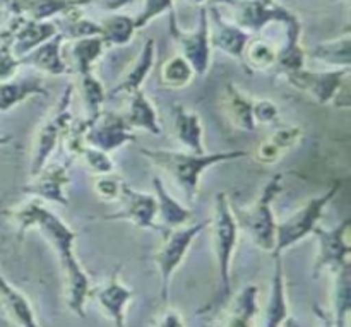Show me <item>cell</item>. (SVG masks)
Listing matches in <instances>:
<instances>
[{
	"instance_id": "1",
	"label": "cell",
	"mask_w": 351,
	"mask_h": 327,
	"mask_svg": "<svg viewBox=\"0 0 351 327\" xmlns=\"http://www.w3.org/2000/svg\"><path fill=\"white\" fill-rule=\"evenodd\" d=\"M5 215L17 226L19 239H23L27 230L34 228L53 247L62 273H64L65 287H67V307L77 317L84 319L86 302L91 293V281L74 254L77 233L64 219L50 211L40 199H33L26 204L9 209L5 211Z\"/></svg>"
},
{
	"instance_id": "2",
	"label": "cell",
	"mask_w": 351,
	"mask_h": 327,
	"mask_svg": "<svg viewBox=\"0 0 351 327\" xmlns=\"http://www.w3.org/2000/svg\"><path fill=\"white\" fill-rule=\"evenodd\" d=\"M141 154L153 161L158 168L167 171L175 184L182 189L189 201L197 197V187L206 170L221 163L242 160L249 156L247 151H219V153H182L168 149H141Z\"/></svg>"
},
{
	"instance_id": "3",
	"label": "cell",
	"mask_w": 351,
	"mask_h": 327,
	"mask_svg": "<svg viewBox=\"0 0 351 327\" xmlns=\"http://www.w3.org/2000/svg\"><path fill=\"white\" fill-rule=\"evenodd\" d=\"M285 187L283 173H276L261 191L259 197L249 208H240V206H232L233 216L242 230L256 247H259L264 252H273L274 240H276V218H274L273 202L280 195Z\"/></svg>"
},
{
	"instance_id": "4",
	"label": "cell",
	"mask_w": 351,
	"mask_h": 327,
	"mask_svg": "<svg viewBox=\"0 0 351 327\" xmlns=\"http://www.w3.org/2000/svg\"><path fill=\"white\" fill-rule=\"evenodd\" d=\"M209 228L213 233L216 263L219 273V298L225 300L232 290V257L239 242V225L233 216L232 204L225 192H219L215 201V216L209 219Z\"/></svg>"
},
{
	"instance_id": "5",
	"label": "cell",
	"mask_w": 351,
	"mask_h": 327,
	"mask_svg": "<svg viewBox=\"0 0 351 327\" xmlns=\"http://www.w3.org/2000/svg\"><path fill=\"white\" fill-rule=\"evenodd\" d=\"M339 191H341V184L336 182V184H332L331 189H328L324 194L307 201L297 213L288 216L285 221L278 223L274 250L271 254H273V256H283L285 250L297 245L298 242H302V240L307 239L308 235H312L315 226L319 225V221H321L322 216H324L326 208H328L329 202L338 195Z\"/></svg>"
},
{
	"instance_id": "6",
	"label": "cell",
	"mask_w": 351,
	"mask_h": 327,
	"mask_svg": "<svg viewBox=\"0 0 351 327\" xmlns=\"http://www.w3.org/2000/svg\"><path fill=\"white\" fill-rule=\"evenodd\" d=\"M209 226V219H204L201 223H189V225L182 226V228L175 230H163L161 237L160 249H158L154 261H156L158 271H160L161 278V300L168 304L170 300V283L173 278L175 271L180 267L184 263L185 256L191 250L192 243L197 239L199 233L204 232Z\"/></svg>"
},
{
	"instance_id": "7",
	"label": "cell",
	"mask_w": 351,
	"mask_h": 327,
	"mask_svg": "<svg viewBox=\"0 0 351 327\" xmlns=\"http://www.w3.org/2000/svg\"><path fill=\"white\" fill-rule=\"evenodd\" d=\"M72 95H74V86L69 84L64 89L60 98H58V101L55 103L48 119L38 129L36 137H34L33 156H31V177L36 175L45 165H48V160L53 154V151L57 149L60 141H64L67 129L71 127L72 120H74L71 113Z\"/></svg>"
},
{
	"instance_id": "8",
	"label": "cell",
	"mask_w": 351,
	"mask_h": 327,
	"mask_svg": "<svg viewBox=\"0 0 351 327\" xmlns=\"http://www.w3.org/2000/svg\"><path fill=\"white\" fill-rule=\"evenodd\" d=\"M170 16V34L177 43L180 55L192 65L195 75H206L211 67V38H209V14L208 7H201L199 10L197 26L194 31L180 29L177 23V16L173 12Z\"/></svg>"
},
{
	"instance_id": "9",
	"label": "cell",
	"mask_w": 351,
	"mask_h": 327,
	"mask_svg": "<svg viewBox=\"0 0 351 327\" xmlns=\"http://www.w3.org/2000/svg\"><path fill=\"white\" fill-rule=\"evenodd\" d=\"M351 221L348 218L343 219L339 225L332 228L315 226L314 233L317 239V257L314 264V278L321 276L324 271H331L332 274L338 273L350 264L351 245L348 240Z\"/></svg>"
},
{
	"instance_id": "10",
	"label": "cell",
	"mask_w": 351,
	"mask_h": 327,
	"mask_svg": "<svg viewBox=\"0 0 351 327\" xmlns=\"http://www.w3.org/2000/svg\"><path fill=\"white\" fill-rule=\"evenodd\" d=\"M86 120V144L105 153L119 149L130 143H136V134L125 122L123 115L101 110L98 117Z\"/></svg>"
},
{
	"instance_id": "11",
	"label": "cell",
	"mask_w": 351,
	"mask_h": 327,
	"mask_svg": "<svg viewBox=\"0 0 351 327\" xmlns=\"http://www.w3.org/2000/svg\"><path fill=\"white\" fill-rule=\"evenodd\" d=\"M350 69H329V71H302L287 75L293 88L307 93L321 105L335 101L343 88L348 84Z\"/></svg>"
},
{
	"instance_id": "12",
	"label": "cell",
	"mask_w": 351,
	"mask_h": 327,
	"mask_svg": "<svg viewBox=\"0 0 351 327\" xmlns=\"http://www.w3.org/2000/svg\"><path fill=\"white\" fill-rule=\"evenodd\" d=\"M228 3L233 9V19L239 27L247 33H259L269 23H288L295 16L285 7L276 5L273 0H215Z\"/></svg>"
},
{
	"instance_id": "13",
	"label": "cell",
	"mask_w": 351,
	"mask_h": 327,
	"mask_svg": "<svg viewBox=\"0 0 351 327\" xmlns=\"http://www.w3.org/2000/svg\"><path fill=\"white\" fill-rule=\"evenodd\" d=\"M122 209L113 215H108L105 219L108 221H130L141 230H154L161 232L158 225V202L154 194H146L130 187L127 182H123L122 194L119 199Z\"/></svg>"
},
{
	"instance_id": "14",
	"label": "cell",
	"mask_w": 351,
	"mask_h": 327,
	"mask_svg": "<svg viewBox=\"0 0 351 327\" xmlns=\"http://www.w3.org/2000/svg\"><path fill=\"white\" fill-rule=\"evenodd\" d=\"M69 184H71L69 165L50 163L45 165L36 175L31 177V182L24 185L23 192L27 195H34L40 201L53 202V204L58 206H69Z\"/></svg>"
},
{
	"instance_id": "15",
	"label": "cell",
	"mask_w": 351,
	"mask_h": 327,
	"mask_svg": "<svg viewBox=\"0 0 351 327\" xmlns=\"http://www.w3.org/2000/svg\"><path fill=\"white\" fill-rule=\"evenodd\" d=\"M209 14V38L211 47L219 48L235 60H242L245 47L250 41V33L243 31L235 23H228L223 19L218 7L208 9Z\"/></svg>"
},
{
	"instance_id": "16",
	"label": "cell",
	"mask_w": 351,
	"mask_h": 327,
	"mask_svg": "<svg viewBox=\"0 0 351 327\" xmlns=\"http://www.w3.org/2000/svg\"><path fill=\"white\" fill-rule=\"evenodd\" d=\"M9 24L14 38L12 50L17 58H23L58 33L53 21H31L23 16H12Z\"/></svg>"
},
{
	"instance_id": "17",
	"label": "cell",
	"mask_w": 351,
	"mask_h": 327,
	"mask_svg": "<svg viewBox=\"0 0 351 327\" xmlns=\"http://www.w3.org/2000/svg\"><path fill=\"white\" fill-rule=\"evenodd\" d=\"M89 298H95L98 302L99 307L106 312L115 327H127L125 308L134 298V291L120 281L119 274L113 273L103 287L91 288Z\"/></svg>"
},
{
	"instance_id": "18",
	"label": "cell",
	"mask_w": 351,
	"mask_h": 327,
	"mask_svg": "<svg viewBox=\"0 0 351 327\" xmlns=\"http://www.w3.org/2000/svg\"><path fill=\"white\" fill-rule=\"evenodd\" d=\"M64 43L65 40L57 33L53 38H50L48 41L41 43L40 47L34 48L33 51L24 55V57L21 58V65L38 69V71L50 75L72 74L71 67H69L67 62L64 60V55H62Z\"/></svg>"
},
{
	"instance_id": "19",
	"label": "cell",
	"mask_w": 351,
	"mask_h": 327,
	"mask_svg": "<svg viewBox=\"0 0 351 327\" xmlns=\"http://www.w3.org/2000/svg\"><path fill=\"white\" fill-rule=\"evenodd\" d=\"M171 115H173V134L178 143L187 147L191 153H206L204 125L199 113L182 105H173Z\"/></svg>"
},
{
	"instance_id": "20",
	"label": "cell",
	"mask_w": 351,
	"mask_h": 327,
	"mask_svg": "<svg viewBox=\"0 0 351 327\" xmlns=\"http://www.w3.org/2000/svg\"><path fill=\"white\" fill-rule=\"evenodd\" d=\"M285 26H287V41H285L283 47L278 48L276 65L274 67L278 69L281 75L287 77L288 74H293V72L305 69L307 55H305L304 47H302V27L297 14L288 23H285Z\"/></svg>"
},
{
	"instance_id": "21",
	"label": "cell",
	"mask_w": 351,
	"mask_h": 327,
	"mask_svg": "<svg viewBox=\"0 0 351 327\" xmlns=\"http://www.w3.org/2000/svg\"><path fill=\"white\" fill-rule=\"evenodd\" d=\"M153 189L154 197H156L158 202V225H160L161 232H163V230L182 228V226L191 223V208H187V206L182 204L180 201H177V199L167 191V187H165V184L161 182V178H153Z\"/></svg>"
},
{
	"instance_id": "22",
	"label": "cell",
	"mask_w": 351,
	"mask_h": 327,
	"mask_svg": "<svg viewBox=\"0 0 351 327\" xmlns=\"http://www.w3.org/2000/svg\"><path fill=\"white\" fill-rule=\"evenodd\" d=\"M221 103L223 110L228 115L233 127H237L239 130H245V132H254L257 129L252 113L254 98H250L247 93H243L239 86H235L233 82H228L225 86Z\"/></svg>"
},
{
	"instance_id": "23",
	"label": "cell",
	"mask_w": 351,
	"mask_h": 327,
	"mask_svg": "<svg viewBox=\"0 0 351 327\" xmlns=\"http://www.w3.org/2000/svg\"><path fill=\"white\" fill-rule=\"evenodd\" d=\"M33 96H48L47 86L38 75L0 82V112H9Z\"/></svg>"
},
{
	"instance_id": "24",
	"label": "cell",
	"mask_w": 351,
	"mask_h": 327,
	"mask_svg": "<svg viewBox=\"0 0 351 327\" xmlns=\"http://www.w3.org/2000/svg\"><path fill=\"white\" fill-rule=\"evenodd\" d=\"M154 62H156V43H154L153 38H149V40L143 45L141 53L137 55V60L134 62V65L129 69V72H127V74L123 75L122 81L110 91V96L132 95L134 91L143 89L144 81H146L147 75L153 71Z\"/></svg>"
},
{
	"instance_id": "25",
	"label": "cell",
	"mask_w": 351,
	"mask_h": 327,
	"mask_svg": "<svg viewBox=\"0 0 351 327\" xmlns=\"http://www.w3.org/2000/svg\"><path fill=\"white\" fill-rule=\"evenodd\" d=\"M283 256H273L274 259V274L271 283V295L267 300L266 314H264L263 327H281L287 321L288 314V298H287V281H285L283 271Z\"/></svg>"
},
{
	"instance_id": "26",
	"label": "cell",
	"mask_w": 351,
	"mask_h": 327,
	"mask_svg": "<svg viewBox=\"0 0 351 327\" xmlns=\"http://www.w3.org/2000/svg\"><path fill=\"white\" fill-rule=\"evenodd\" d=\"M0 304L7 317L17 327H40L29 300L0 273Z\"/></svg>"
},
{
	"instance_id": "27",
	"label": "cell",
	"mask_w": 351,
	"mask_h": 327,
	"mask_svg": "<svg viewBox=\"0 0 351 327\" xmlns=\"http://www.w3.org/2000/svg\"><path fill=\"white\" fill-rule=\"evenodd\" d=\"M91 3V0H17L16 14L31 21H50L55 16L77 10Z\"/></svg>"
},
{
	"instance_id": "28",
	"label": "cell",
	"mask_w": 351,
	"mask_h": 327,
	"mask_svg": "<svg viewBox=\"0 0 351 327\" xmlns=\"http://www.w3.org/2000/svg\"><path fill=\"white\" fill-rule=\"evenodd\" d=\"M129 96V108L123 113V119L129 123L130 129H141L153 134V136H160L161 127L160 120H158L156 108H154L151 99L146 96V93L139 89V91H134Z\"/></svg>"
},
{
	"instance_id": "29",
	"label": "cell",
	"mask_w": 351,
	"mask_h": 327,
	"mask_svg": "<svg viewBox=\"0 0 351 327\" xmlns=\"http://www.w3.org/2000/svg\"><path fill=\"white\" fill-rule=\"evenodd\" d=\"M351 312V264L335 273V288H332V326L346 327Z\"/></svg>"
},
{
	"instance_id": "30",
	"label": "cell",
	"mask_w": 351,
	"mask_h": 327,
	"mask_svg": "<svg viewBox=\"0 0 351 327\" xmlns=\"http://www.w3.org/2000/svg\"><path fill=\"white\" fill-rule=\"evenodd\" d=\"M105 50L106 47L103 43L101 36H89L82 38V40H75L71 48L72 74L84 75L93 72V67L99 60V57L105 53Z\"/></svg>"
},
{
	"instance_id": "31",
	"label": "cell",
	"mask_w": 351,
	"mask_h": 327,
	"mask_svg": "<svg viewBox=\"0 0 351 327\" xmlns=\"http://www.w3.org/2000/svg\"><path fill=\"white\" fill-rule=\"evenodd\" d=\"M257 314H259V288L256 284H249L233 300L226 327H252Z\"/></svg>"
},
{
	"instance_id": "32",
	"label": "cell",
	"mask_w": 351,
	"mask_h": 327,
	"mask_svg": "<svg viewBox=\"0 0 351 327\" xmlns=\"http://www.w3.org/2000/svg\"><path fill=\"white\" fill-rule=\"evenodd\" d=\"M53 23L57 26L58 34L65 41H75L89 36H101V26H99V23L84 17L79 9L65 14V16H62V19L53 21Z\"/></svg>"
},
{
	"instance_id": "33",
	"label": "cell",
	"mask_w": 351,
	"mask_h": 327,
	"mask_svg": "<svg viewBox=\"0 0 351 327\" xmlns=\"http://www.w3.org/2000/svg\"><path fill=\"white\" fill-rule=\"evenodd\" d=\"M99 26H101V40L106 48L123 47V45L130 43L137 31L136 21L123 14H113V16L105 17Z\"/></svg>"
},
{
	"instance_id": "34",
	"label": "cell",
	"mask_w": 351,
	"mask_h": 327,
	"mask_svg": "<svg viewBox=\"0 0 351 327\" xmlns=\"http://www.w3.org/2000/svg\"><path fill=\"white\" fill-rule=\"evenodd\" d=\"M311 57L322 62V64L329 65V67L350 69L351 36L350 34H345V36L338 38V40L324 41V43L317 45V47L311 51Z\"/></svg>"
},
{
	"instance_id": "35",
	"label": "cell",
	"mask_w": 351,
	"mask_h": 327,
	"mask_svg": "<svg viewBox=\"0 0 351 327\" xmlns=\"http://www.w3.org/2000/svg\"><path fill=\"white\" fill-rule=\"evenodd\" d=\"M194 77V69H192V65L182 55H173V57L165 60V64L161 65L160 79L165 88L184 89L187 86H191Z\"/></svg>"
},
{
	"instance_id": "36",
	"label": "cell",
	"mask_w": 351,
	"mask_h": 327,
	"mask_svg": "<svg viewBox=\"0 0 351 327\" xmlns=\"http://www.w3.org/2000/svg\"><path fill=\"white\" fill-rule=\"evenodd\" d=\"M79 91H81L82 103L86 108V119H95L101 113L103 103L106 99V93L99 79L93 72L79 75Z\"/></svg>"
},
{
	"instance_id": "37",
	"label": "cell",
	"mask_w": 351,
	"mask_h": 327,
	"mask_svg": "<svg viewBox=\"0 0 351 327\" xmlns=\"http://www.w3.org/2000/svg\"><path fill=\"white\" fill-rule=\"evenodd\" d=\"M278 57V47L269 40H257L249 41L243 51L242 60H245L247 67L254 69V71H266L276 65Z\"/></svg>"
},
{
	"instance_id": "38",
	"label": "cell",
	"mask_w": 351,
	"mask_h": 327,
	"mask_svg": "<svg viewBox=\"0 0 351 327\" xmlns=\"http://www.w3.org/2000/svg\"><path fill=\"white\" fill-rule=\"evenodd\" d=\"M12 43V27H10V24H7L5 27L0 29V82L14 79L19 67H23L21 58L14 55Z\"/></svg>"
},
{
	"instance_id": "39",
	"label": "cell",
	"mask_w": 351,
	"mask_h": 327,
	"mask_svg": "<svg viewBox=\"0 0 351 327\" xmlns=\"http://www.w3.org/2000/svg\"><path fill=\"white\" fill-rule=\"evenodd\" d=\"M77 158L84 163V167L88 168L91 173L96 175V177H98V175H108L115 171V165H113V160L110 158V153H105V151L98 149V147H93L86 144V146L77 153Z\"/></svg>"
},
{
	"instance_id": "40",
	"label": "cell",
	"mask_w": 351,
	"mask_h": 327,
	"mask_svg": "<svg viewBox=\"0 0 351 327\" xmlns=\"http://www.w3.org/2000/svg\"><path fill=\"white\" fill-rule=\"evenodd\" d=\"M267 139L281 151V153H287V151L293 149L298 143L302 141V129L293 123H281L276 129L273 130Z\"/></svg>"
},
{
	"instance_id": "41",
	"label": "cell",
	"mask_w": 351,
	"mask_h": 327,
	"mask_svg": "<svg viewBox=\"0 0 351 327\" xmlns=\"http://www.w3.org/2000/svg\"><path fill=\"white\" fill-rule=\"evenodd\" d=\"M122 187L123 180L120 177H115L113 173L98 175L95 178V184H93L95 194L105 202H119L120 194H122Z\"/></svg>"
},
{
	"instance_id": "42",
	"label": "cell",
	"mask_w": 351,
	"mask_h": 327,
	"mask_svg": "<svg viewBox=\"0 0 351 327\" xmlns=\"http://www.w3.org/2000/svg\"><path fill=\"white\" fill-rule=\"evenodd\" d=\"M175 5L173 0H144V9L139 16L136 17V27L137 29H143L146 27L151 21L156 19L158 16L165 12H173Z\"/></svg>"
},
{
	"instance_id": "43",
	"label": "cell",
	"mask_w": 351,
	"mask_h": 327,
	"mask_svg": "<svg viewBox=\"0 0 351 327\" xmlns=\"http://www.w3.org/2000/svg\"><path fill=\"white\" fill-rule=\"evenodd\" d=\"M256 125H273L280 120V106L267 98H254L252 105Z\"/></svg>"
},
{
	"instance_id": "44",
	"label": "cell",
	"mask_w": 351,
	"mask_h": 327,
	"mask_svg": "<svg viewBox=\"0 0 351 327\" xmlns=\"http://www.w3.org/2000/svg\"><path fill=\"white\" fill-rule=\"evenodd\" d=\"M281 156H283V153H281L269 139H264L263 143L259 144V147H257L256 160L263 165L276 163V161H280Z\"/></svg>"
},
{
	"instance_id": "45",
	"label": "cell",
	"mask_w": 351,
	"mask_h": 327,
	"mask_svg": "<svg viewBox=\"0 0 351 327\" xmlns=\"http://www.w3.org/2000/svg\"><path fill=\"white\" fill-rule=\"evenodd\" d=\"M158 327H185L184 317L180 315V312L175 311V308H168L160 319V324Z\"/></svg>"
},
{
	"instance_id": "46",
	"label": "cell",
	"mask_w": 351,
	"mask_h": 327,
	"mask_svg": "<svg viewBox=\"0 0 351 327\" xmlns=\"http://www.w3.org/2000/svg\"><path fill=\"white\" fill-rule=\"evenodd\" d=\"M134 2L136 0H91V3H96L99 9L106 10V12H117V10L123 9Z\"/></svg>"
},
{
	"instance_id": "47",
	"label": "cell",
	"mask_w": 351,
	"mask_h": 327,
	"mask_svg": "<svg viewBox=\"0 0 351 327\" xmlns=\"http://www.w3.org/2000/svg\"><path fill=\"white\" fill-rule=\"evenodd\" d=\"M314 312H315V315H317L319 321H321V327H335L332 326L331 314H329L328 311L321 308L319 305H314Z\"/></svg>"
},
{
	"instance_id": "48",
	"label": "cell",
	"mask_w": 351,
	"mask_h": 327,
	"mask_svg": "<svg viewBox=\"0 0 351 327\" xmlns=\"http://www.w3.org/2000/svg\"><path fill=\"white\" fill-rule=\"evenodd\" d=\"M16 5H17V0H0V7L5 9L7 12L12 14V16L16 14Z\"/></svg>"
},
{
	"instance_id": "49",
	"label": "cell",
	"mask_w": 351,
	"mask_h": 327,
	"mask_svg": "<svg viewBox=\"0 0 351 327\" xmlns=\"http://www.w3.org/2000/svg\"><path fill=\"white\" fill-rule=\"evenodd\" d=\"M281 327H304V326H302L300 322H298L295 317H291V315H288L287 321L283 322V326H281Z\"/></svg>"
},
{
	"instance_id": "50",
	"label": "cell",
	"mask_w": 351,
	"mask_h": 327,
	"mask_svg": "<svg viewBox=\"0 0 351 327\" xmlns=\"http://www.w3.org/2000/svg\"><path fill=\"white\" fill-rule=\"evenodd\" d=\"M10 141H12V137L10 136H0V146H5V144H9Z\"/></svg>"
},
{
	"instance_id": "51",
	"label": "cell",
	"mask_w": 351,
	"mask_h": 327,
	"mask_svg": "<svg viewBox=\"0 0 351 327\" xmlns=\"http://www.w3.org/2000/svg\"><path fill=\"white\" fill-rule=\"evenodd\" d=\"M192 3H195V5H199V7H204L206 5V2H208V0H191Z\"/></svg>"
},
{
	"instance_id": "52",
	"label": "cell",
	"mask_w": 351,
	"mask_h": 327,
	"mask_svg": "<svg viewBox=\"0 0 351 327\" xmlns=\"http://www.w3.org/2000/svg\"><path fill=\"white\" fill-rule=\"evenodd\" d=\"M263 2H267V0H263Z\"/></svg>"
}]
</instances>
